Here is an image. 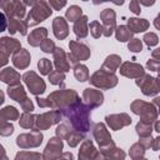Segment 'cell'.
Returning <instances> with one entry per match:
<instances>
[{
    "instance_id": "cell-3",
    "label": "cell",
    "mask_w": 160,
    "mask_h": 160,
    "mask_svg": "<svg viewBox=\"0 0 160 160\" xmlns=\"http://www.w3.org/2000/svg\"><path fill=\"white\" fill-rule=\"evenodd\" d=\"M129 49H131L132 51H140V50H141V42H140L138 39H135L134 42L129 44Z\"/></svg>"
},
{
    "instance_id": "cell-2",
    "label": "cell",
    "mask_w": 160,
    "mask_h": 160,
    "mask_svg": "<svg viewBox=\"0 0 160 160\" xmlns=\"http://www.w3.org/2000/svg\"><path fill=\"white\" fill-rule=\"evenodd\" d=\"M144 39H145V41H146L148 45H154V44L158 42V38L154 34H148V35H145Z\"/></svg>"
},
{
    "instance_id": "cell-1",
    "label": "cell",
    "mask_w": 160,
    "mask_h": 160,
    "mask_svg": "<svg viewBox=\"0 0 160 160\" xmlns=\"http://www.w3.org/2000/svg\"><path fill=\"white\" fill-rule=\"evenodd\" d=\"M39 68L42 74H46V72H49V70H51V64L48 61V59H42L39 62Z\"/></svg>"
}]
</instances>
